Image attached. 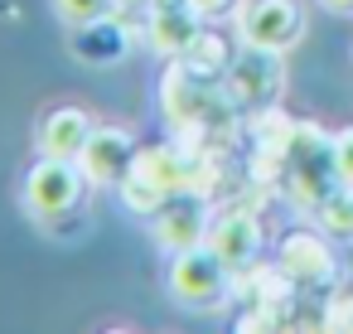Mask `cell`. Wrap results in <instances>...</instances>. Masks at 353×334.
<instances>
[{
  "label": "cell",
  "mask_w": 353,
  "mask_h": 334,
  "mask_svg": "<svg viewBox=\"0 0 353 334\" xmlns=\"http://www.w3.org/2000/svg\"><path fill=\"white\" fill-rule=\"evenodd\" d=\"M228 262L203 242V247H184L170 252V295L189 310H213L228 295Z\"/></svg>",
  "instance_id": "cell-3"
},
{
  "label": "cell",
  "mask_w": 353,
  "mask_h": 334,
  "mask_svg": "<svg viewBox=\"0 0 353 334\" xmlns=\"http://www.w3.org/2000/svg\"><path fill=\"white\" fill-rule=\"evenodd\" d=\"M121 0H54V10L63 25H88V20H102V15H117Z\"/></svg>",
  "instance_id": "cell-14"
},
{
  "label": "cell",
  "mask_w": 353,
  "mask_h": 334,
  "mask_svg": "<svg viewBox=\"0 0 353 334\" xmlns=\"http://www.w3.org/2000/svg\"><path fill=\"white\" fill-rule=\"evenodd\" d=\"M329 10H339V15H353V0H324Z\"/></svg>",
  "instance_id": "cell-17"
},
{
  "label": "cell",
  "mask_w": 353,
  "mask_h": 334,
  "mask_svg": "<svg viewBox=\"0 0 353 334\" xmlns=\"http://www.w3.org/2000/svg\"><path fill=\"white\" fill-rule=\"evenodd\" d=\"M189 6L199 15H228V10H237V0H189Z\"/></svg>",
  "instance_id": "cell-16"
},
{
  "label": "cell",
  "mask_w": 353,
  "mask_h": 334,
  "mask_svg": "<svg viewBox=\"0 0 353 334\" xmlns=\"http://www.w3.org/2000/svg\"><path fill=\"white\" fill-rule=\"evenodd\" d=\"M68 49L88 68H107V63H121L131 54V30L117 15H102V20H88V25H68Z\"/></svg>",
  "instance_id": "cell-8"
},
{
  "label": "cell",
  "mask_w": 353,
  "mask_h": 334,
  "mask_svg": "<svg viewBox=\"0 0 353 334\" xmlns=\"http://www.w3.org/2000/svg\"><path fill=\"white\" fill-rule=\"evenodd\" d=\"M199 10L189 6V0H155L150 15H145V39L155 54L165 59H179L194 39H199Z\"/></svg>",
  "instance_id": "cell-9"
},
{
  "label": "cell",
  "mask_w": 353,
  "mask_h": 334,
  "mask_svg": "<svg viewBox=\"0 0 353 334\" xmlns=\"http://www.w3.org/2000/svg\"><path fill=\"white\" fill-rule=\"evenodd\" d=\"M136 155H141V146L131 141V131H121V126H97L92 141H88V150L78 155V165L88 170L92 184H121L126 170L136 165Z\"/></svg>",
  "instance_id": "cell-6"
},
{
  "label": "cell",
  "mask_w": 353,
  "mask_h": 334,
  "mask_svg": "<svg viewBox=\"0 0 353 334\" xmlns=\"http://www.w3.org/2000/svg\"><path fill=\"white\" fill-rule=\"evenodd\" d=\"M97 121L83 112V107H54L44 112L39 121V155H63V160H78L92 141Z\"/></svg>",
  "instance_id": "cell-10"
},
{
  "label": "cell",
  "mask_w": 353,
  "mask_h": 334,
  "mask_svg": "<svg viewBox=\"0 0 353 334\" xmlns=\"http://www.w3.org/2000/svg\"><path fill=\"white\" fill-rule=\"evenodd\" d=\"M281 266H285L300 286H319V281L334 276V257H329V247H324L314 233H290V237L281 242Z\"/></svg>",
  "instance_id": "cell-11"
},
{
  "label": "cell",
  "mask_w": 353,
  "mask_h": 334,
  "mask_svg": "<svg viewBox=\"0 0 353 334\" xmlns=\"http://www.w3.org/2000/svg\"><path fill=\"white\" fill-rule=\"evenodd\" d=\"M92 194V179L78 160H63V155H39V165L25 175V208L44 223V228H59L63 218L83 213Z\"/></svg>",
  "instance_id": "cell-1"
},
{
  "label": "cell",
  "mask_w": 353,
  "mask_h": 334,
  "mask_svg": "<svg viewBox=\"0 0 353 334\" xmlns=\"http://www.w3.org/2000/svg\"><path fill=\"white\" fill-rule=\"evenodd\" d=\"M334 170H339L343 184H353V126L334 136Z\"/></svg>",
  "instance_id": "cell-15"
},
{
  "label": "cell",
  "mask_w": 353,
  "mask_h": 334,
  "mask_svg": "<svg viewBox=\"0 0 353 334\" xmlns=\"http://www.w3.org/2000/svg\"><path fill=\"white\" fill-rule=\"evenodd\" d=\"M150 223H155V242H160L165 252H184V247H203V242H208L203 194H174Z\"/></svg>",
  "instance_id": "cell-7"
},
{
  "label": "cell",
  "mask_w": 353,
  "mask_h": 334,
  "mask_svg": "<svg viewBox=\"0 0 353 334\" xmlns=\"http://www.w3.org/2000/svg\"><path fill=\"white\" fill-rule=\"evenodd\" d=\"M208 247H213L232 271L252 266V252H256V228H252V218H247V213H223V218H213V223H208Z\"/></svg>",
  "instance_id": "cell-12"
},
{
  "label": "cell",
  "mask_w": 353,
  "mask_h": 334,
  "mask_svg": "<svg viewBox=\"0 0 353 334\" xmlns=\"http://www.w3.org/2000/svg\"><path fill=\"white\" fill-rule=\"evenodd\" d=\"M228 59H232V54H228V39H223V35H203V30H199V39L179 54V63H184L194 78H203V83H223L228 68H232Z\"/></svg>",
  "instance_id": "cell-13"
},
{
  "label": "cell",
  "mask_w": 353,
  "mask_h": 334,
  "mask_svg": "<svg viewBox=\"0 0 353 334\" xmlns=\"http://www.w3.org/2000/svg\"><path fill=\"white\" fill-rule=\"evenodd\" d=\"M228 97L237 112H266L281 92V68H276V54L266 49H247L232 68H228Z\"/></svg>",
  "instance_id": "cell-5"
},
{
  "label": "cell",
  "mask_w": 353,
  "mask_h": 334,
  "mask_svg": "<svg viewBox=\"0 0 353 334\" xmlns=\"http://www.w3.org/2000/svg\"><path fill=\"white\" fill-rule=\"evenodd\" d=\"M184 175H189V150H174V146H150L136 155V165L126 170V179L117 184L121 189V204L141 218H155L174 194H184Z\"/></svg>",
  "instance_id": "cell-2"
},
{
  "label": "cell",
  "mask_w": 353,
  "mask_h": 334,
  "mask_svg": "<svg viewBox=\"0 0 353 334\" xmlns=\"http://www.w3.org/2000/svg\"><path fill=\"white\" fill-rule=\"evenodd\" d=\"M237 35L247 49H266V54H285L300 35H305V15L295 0H252L237 15Z\"/></svg>",
  "instance_id": "cell-4"
}]
</instances>
